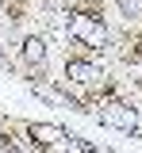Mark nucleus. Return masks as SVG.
<instances>
[{
	"mask_svg": "<svg viewBox=\"0 0 142 153\" xmlns=\"http://www.w3.org/2000/svg\"><path fill=\"white\" fill-rule=\"evenodd\" d=\"M100 123L104 126H111V130H138V111L135 107H127V103H119V100H111V103H104L100 107Z\"/></svg>",
	"mask_w": 142,
	"mask_h": 153,
	"instance_id": "obj_3",
	"label": "nucleus"
},
{
	"mask_svg": "<svg viewBox=\"0 0 142 153\" xmlns=\"http://www.w3.org/2000/svg\"><path fill=\"white\" fill-rule=\"evenodd\" d=\"M69 38H77L81 46H104V38H108V27H104V19L96 16V12H88V8H81V12H73L69 16Z\"/></svg>",
	"mask_w": 142,
	"mask_h": 153,
	"instance_id": "obj_1",
	"label": "nucleus"
},
{
	"mask_svg": "<svg viewBox=\"0 0 142 153\" xmlns=\"http://www.w3.org/2000/svg\"><path fill=\"white\" fill-rule=\"evenodd\" d=\"M115 4H119L127 16H142V0H115Z\"/></svg>",
	"mask_w": 142,
	"mask_h": 153,
	"instance_id": "obj_6",
	"label": "nucleus"
},
{
	"mask_svg": "<svg viewBox=\"0 0 142 153\" xmlns=\"http://www.w3.org/2000/svg\"><path fill=\"white\" fill-rule=\"evenodd\" d=\"M27 134L42 153H69V146H73V134L65 126H58V123H31Z\"/></svg>",
	"mask_w": 142,
	"mask_h": 153,
	"instance_id": "obj_2",
	"label": "nucleus"
},
{
	"mask_svg": "<svg viewBox=\"0 0 142 153\" xmlns=\"http://www.w3.org/2000/svg\"><path fill=\"white\" fill-rule=\"evenodd\" d=\"M65 76H69L73 84H84V88H92V84H100V80H104V69H100V65H92V61H81V57H73V61H65Z\"/></svg>",
	"mask_w": 142,
	"mask_h": 153,
	"instance_id": "obj_4",
	"label": "nucleus"
},
{
	"mask_svg": "<svg viewBox=\"0 0 142 153\" xmlns=\"http://www.w3.org/2000/svg\"><path fill=\"white\" fill-rule=\"evenodd\" d=\"M23 57H27L31 65H42V57H46V42H42L39 35L23 38Z\"/></svg>",
	"mask_w": 142,
	"mask_h": 153,
	"instance_id": "obj_5",
	"label": "nucleus"
}]
</instances>
